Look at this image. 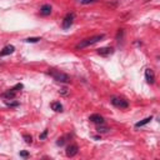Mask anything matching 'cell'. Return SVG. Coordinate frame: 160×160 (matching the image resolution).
I'll use <instances>...</instances> for the list:
<instances>
[{
    "label": "cell",
    "instance_id": "22",
    "mask_svg": "<svg viewBox=\"0 0 160 160\" xmlns=\"http://www.w3.org/2000/svg\"><path fill=\"white\" fill-rule=\"evenodd\" d=\"M79 3H81V4H89V3H93V1H95V0H78Z\"/></svg>",
    "mask_w": 160,
    "mask_h": 160
},
{
    "label": "cell",
    "instance_id": "23",
    "mask_svg": "<svg viewBox=\"0 0 160 160\" xmlns=\"http://www.w3.org/2000/svg\"><path fill=\"white\" fill-rule=\"evenodd\" d=\"M28 155H29V153H28V151H22V153H20V156H23V158H26Z\"/></svg>",
    "mask_w": 160,
    "mask_h": 160
},
{
    "label": "cell",
    "instance_id": "16",
    "mask_svg": "<svg viewBox=\"0 0 160 160\" xmlns=\"http://www.w3.org/2000/svg\"><path fill=\"white\" fill-rule=\"evenodd\" d=\"M39 40H41V39L40 38H28V39H25L26 43H38Z\"/></svg>",
    "mask_w": 160,
    "mask_h": 160
},
{
    "label": "cell",
    "instance_id": "21",
    "mask_svg": "<svg viewBox=\"0 0 160 160\" xmlns=\"http://www.w3.org/2000/svg\"><path fill=\"white\" fill-rule=\"evenodd\" d=\"M5 104H6L8 106H18V105H19V103H11V101H10V103H9V101H6Z\"/></svg>",
    "mask_w": 160,
    "mask_h": 160
},
{
    "label": "cell",
    "instance_id": "3",
    "mask_svg": "<svg viewBox=\"0 0 160 160\" xmlns=\"http://www.w3.org/2000/svg\"><path fill=\"white\" fill-rule=\"evenodd\" d=\"M111 104L116 108H120V109H127L129 106V103L128 100H125L124 98H119V96H111L110 99Z\"/></svg>",
    "mask_w": 160,
    "mask_h": 160
},
{
    "label": "cell",
    "instance_id": "2",
    "mask_svg": "<svg viewBox=\"0 0 160 160\" xmlns=\"http://www.w3.org/2000/svg\"><path fill=\"white\" fill-rule=\"evenodd\" d=\"M48 74H49L54 80H57V81H59V83H70V76H69L68 74H65V73L60 71V70L50 69V70L48 71Z\"/></svg>",
    "mask_w": 160,
    "mask_h": 160
},
{
    "label": "cell",
    "instance_id": "15",
    "mask_svg": "<svg viewBox=\"0 0 160 160\" xmlns=\"http://www.w3.org/2000/svg\"><path fill=\"white\" fill-rule=\"evenodd\" d=\"M23 138H24V140H25V143H28V144H31V141H33V138H31V135H28V134H24V135H23Z\"/></svg>",
    "mask_w": 160,
    "mask_h": 160
},
{
    "label": "cell",
    "instance_id": "5",
    "mask_svg": "<svg viewBox=\"0 0 160 160\" xmlns=\"http://www.w3.org/2000/svg\"><path fill=\"white\" fill-rule=\"evenodd\" d=\"M78 151H79V148H78V145L76 144L69 145V147L66 148V156L73 158V156H75L76 154H78Z\"/></svg>",
    "mask_w": 160,
    "mask_h": 160
},
{
    "label": "cell",
    "instance_id": "10",
    "mask_svg": "<svg viewBox=\"0 0 160 160\" xmlns=\"http://www.w3.org/2000/svg\"><path fill=\"white\" fill-rule=\"evenodd\" d=\"M15 95H16V92L14 89H9V90H6L5 93H3L1 94V96L3 98H5V99H8V100H11V99H14L15 98Z\"/></svg>",
    "mask_w": 160,
    "mask_h": 160
},
{
    "label": "cell",
    "instance_id": "19",
    "mask_svg": "<svg viewBox=\"0 0 160 160\" xmlns=\"http://www.w3.org/2000/svg\"><path fill=\"white\" fill-rule=\"evenodd\" d=\"M64 143H65V138H60L59 140L57 141V145H59V147H61V145H64Z\"/></svg>",
    "mask_w": 160,
    "mask_h": 160
},
{
    "label": "cell",
    "instance_id": "12",
    "mask_svg": "<svg viewBox=\"0 0 160 160\" xmlns=\"http://www.w3.org/2000/svg\"><path fill=\"white\" fill-rule=\"evenodd\" d=\"M51 109L54 111H57V113H61L63 111V105L59 101H54V103H51Z\"/></svg>",
    "mask_w": 160,
    "mask_h": 160
},
{
    "label": "cell",
    "instance_id": "18",
    "mask_svg": "<svg viewBox=\"0 0 160 160\" xmlns=\"http://www.w3.org/2000/svg\"><path fill=\"white\" fill-rule=\"evenodd\" d=\"M123 29H119L118 30V34H116V40H119V39H121V36H123Z\"/></svg>",
    "mask_w": 160,
    "mask_h": 160
},
{
    "label": "cell",
    "instance_id": "9",
    "mask_svg": "<svg viewBox=\"0 0 160 160\" xmlns=\"http://www.w3.org/2000/svg\"><path fill=\"white\" fill-rule=\"evenodd\" d=\"M14 50H15L14 45H6L3 50H0V57H6V55H10V54L14 53Z\"/></svg>",
    "mask_w": 160,
    "mask_h": 160
},
{
    "label": "cell",
    "instance_id": "17",
    "mask_svg": "<svg viewBox=\"0 0 160 160\" xmlns=\"http://www.w3.org/2000/svg\"><path fill=\"white\" fill-rule=\"evenodd\" d=\"M46 135H48V130L45 129V130L43 131V134H40V136H39V139H40V140H44V139L46 138Z\"/></svg>",
    "mask_w": 160,
    "mask_h": 160
},
{
    "label": "cell",
    "instance_id": "8",
    "mask_svg": "<svg viewBox=\"0 0 160 160\" xmlns=\"http://www.w3.org/2000/svg\"><path fill=\"white\" fill-rule=\"evenodd\" d=\"M145 79L149 84H154V80H155V75H154V71L151 69H147L145 70Z\"/></svg>",
    "mask_w": 160,
    "mask_h": 160
},
{
    "label": "cell",
    "instance_id": "14",
    "mask_svg": "<svg viewBox=\"0 0 160 160\" xmlns=\"http://www.w3.org/2000/svg\"><path fill=\"white\" fill-rule=\"evenodd\" d=\"M109 130H110V128L103 127V124H99V127H98V131H99V133H108Z\"/></svg>",
    "mask_w": 160,
    "mask_h": 160
},
{
    "label": "cell",
    "instance_id": "4",
    "mask_svg": "<svg viewBox=\"0 0 160 160\" xmlns=\"http://www.w3.org/2000/svg\"><path fill=\"white\" fill-rule=\"evenodd\" d=\"M74 18H75L74 13H69V14H66L65 18H64V20H63V29H69V28L71 26L73 22H74Z\"/></svg>",
    "mask_w": 160,
    "mask_h": 160
},
{
    "label": "cell",
    "instance_id": "6",
    "mask_svg": "<svg viewBox=\"0 0 160 160\" xmlns=\"http://www.w3.org/2000/svg\"><path fill=\"white\" fill-rule=\"evenodd\" d=\"M113 53H114V49L111 46H104V48L98 49V54L101 55V57H108V55L113 54Z\"/></svg>",
    "mask_w": 160,
    "mask_h": 160
},
{
    "label": "cell",
    "instance_id": "20",
    "mask_svg": "<svg viewBox=\"0 0 160 160\" xmlns=\"http://www.w3.org/2000/svg\"><path fill=\"white\" fill-rule=\"evenodd\" d=\"M11 89H14L15 92H18V90H20V89H23V84H16L14 88H11Z\"/></svg>",
    "mask_w": 160,
    "mask_h": 160
},
{
    "label": "cell",
    "instance_id": "1",
    "mask_svg": "<svg viewBox=\"0 0 160 160\" xmlns=\"http://www.w3.org/2000/svg\"><path fill=\"white\" fill-rule=\"evenodd\" d=\"M101 39H104V34H98V35H94V36L86 38L84 40H80L79 43L75 45V48H76V49H84V48H88L90 45L98 43V41H100Z\"/></svg>",
    "mask_w": 160,
    "mask_h": 160
},
{
    "label": "cell",
    "instance_id": "13",
    "mask_svg": "<svg viewBox=\"0 0 160 160\" xmlns=\"http://www.w3.org/2000/svg\"><path fill=\"white\" fill-rule=\"evenodd\" d=\"M153 119L151 116H148V118H145V119H143L141 121H138L135 124V128H140V127H144V125H147L148 123H150V120Z\"/></svg>",
    "mask_w": 160,
    "mask_h": 160
},
{
    "label": "cell",
    "instance_id": "11",
    "mask_svg": "<svg viewBox=\"0 0 160 160\" xmlns=\"http://www.w3.org/2000/svg\"><path fill=\"white\" fill-rule=\"evenodd\" d=\"M40 14H41V15H44V16L50 15V14H51V6H50L49 4L43 5V6L40 8Z\"/></svg>",
    "mask_w": 160,
    "mask_h": 160
},
{
    "label": "cell",
    "instance_id": "7",
    "mask_svg": "<svg viewBox=\"0 0 160 160\" xmlns=\"http://www.w3.org/2000/svg\"><path fill=\"white\" fill-rule=\"evenodd\" d=\"M89 120L94 123V124H104V118L100 115V114H93V115H90L89 116Z\"/></svg>",
    "mask_w": 160,
    "mask_h": 160
}]
</instances>
